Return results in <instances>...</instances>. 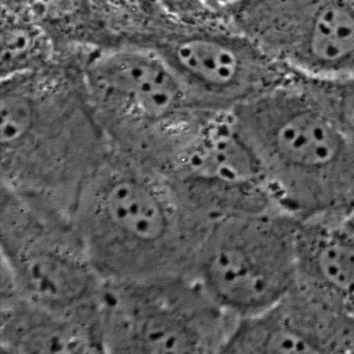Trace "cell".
Masks as SVG:
<instances>
[{
  "label": "cell",
  "mask_w": 354,
  "mask_h": 354,
  "mask_svg": "<svg viewBox=\"0 0 354 354\" xmlns=\"http://www.w3.org/2000/svg\"><path fill=\"white\" fill-rule=\"evenodd\" d=\"M93 264L107 281L189 274L212 223L169 179L113 150L73 212Z\"/></svg>",
  "instance_id": "cell-2"
},
{
  "label": "cell",
  "mask_w": 354,
  "mask_h": 354,
  "mask_svg": "<svg viewBox=\"0 0 354 354\" xmlns=\"http://www.w3.org/2000/svg\"><path fill=\"white\" fill-rule=\"evenodd\" d=\"M0 138L1 188L71 217L113 152L82 72L53 64L3 78Z\"/></svg>",
  "instance_id": "cell-1"
},
{
  "label": "cell",
  "mask_w": 354,
  "mask_h": 354,
  "mask_svg": "<svg viewBox=\"0 0 354 354\" xmlns=\"http://www.w3.org/2000/svg\"><path fill=\"white\" fill-rule=\"evenodd\" d=\"M155 3L167 21L177 26H202L223 12L210 0H155Z\"/></svg>",
  "instance_id": "cell-15"
},
{
  "label": "cell",
  "mask_w": 354,
  "mask_h": 354,
  "mask_svg": "<svg viewBox=\"0 0 354 354\" xmlns=\"http://www.w3.org/2000/svg\"><path fill=\"white\" fill-rule=\"evenodd\" d=\"M296 286L354 316V229L345 217L300 221Z\"/></svg>",
  "instance_id": "cell-12"
},
{
  "label": "cell",
  "mask_w": 354,
  "mask_h": 354,
  "mask_svg": "<svg viewBox=\"0 0 354 354\" xmlns=\"http://www.w3.org/2000/svg\"><path fill=\"white\" fill-rule=\"evenodd\" d=\"M225 12L294 75L354 74V0H238Z\"/></svg>",
  "instance_id": "cell-9"
},
{
  "label": "cell",
  "mask_w": 354,
  "mask_h": 354,
  "mask_svg": "<svg viewBox=\"0 0 354 354\" xmlns=\"http://www.w3.org/2000/svg\"><path fill=\"white\" fill-rule=\"evenodd\" d=\"M236 3H237V1H236Z\"/></svg>",
  "instance_id": "cell-18"
},
{
  "label": "cell",
  "mask_w": 354,
  "mask_h": 354,
  "mask_svg": "<svg viewBox=\"0 0 354 354\" xmlns=\"http://www.w3.org/2000/svg\"><path fill=\"white\" fill-rule=\"evenodd\" d=\"M147 46L157 51L179 76L198 107L232 113L291 77L225 12L208 24L174 26Z\"/></svg>",
  "instance_id": "cell-8"
},
{
  "label": "cell",
  "mask_w": 354,
  "mask_h": 354,
  "mask_svg": "<svg viewBox=\"0 0 354 354\" xmlns=\"http://www.w3.org/2000/svg\"><path fill=\"white\" fill-rule=\"evenodd\" d=\"M223 353H354V316L295 287L238 320Z\"/></svg>",
  "instance_id": "cell-10"
},
{
  "label": "cell",
  "mask_w": 354,
  "mask_h": 354,
  "mask_svg": "<svg viewBox=\"0 0 354 354\" xmlns=\"http://www.w3.org/2000/svg\"><path fill=\"white\" fill-rule=\"evenodd\" d=\"M231 115L275 206L299 221L346 216L354 201V145L306 78L292 75Z\"/></svg>",
  "instance_id": "cell-3"
},
{
  "label": "cell",
  "mask_w": 354,
  "mask_h": 354,
  "mask_svg": "<svg viewBox=\"0 0 354 354\" xmlns=\"http://www.w3.org/2000/svg\"><path fill=\"white\" fill-rule=\"evenodd\" d=\"M345 219L354 229V201L353 203H352L351 207H350L349 211H348L347 214H346Z\"/></svg>",
  "instance_id": "cell-17"
},
{
  "label": "cell",
  "mask_w": 354,
  "mask_h": 354,
  "mask_svg": "<svg viewBox=\"0 0 354 354\" xmlns=\"http://www.w3.org/2000/svg\"><path fill=\"white\" fill-rule=\"evenodd\" d=\"M299 225L277 206L223 219L203 240L192 274L240 318L262 312L295 287Z\"/></svg>",
  "instance_id": "cell-7"
},
{
  "label": "cell",
  "mask_w": 354,
  "mask_h": 354,
  "mask_svg": "<svg viewBox=\"0 0 354 354\" xmlns=\"http://www.w3.org/2000/svg\"><path fill=\"white\" fill-rule=\"evenodd\" d=\"M50 38L35 13L17 0H9L3 12V78L44 69L53 65Z\"/></svg>",
  "instance_id": "cell-13"
},
{
  "label": "cell",
  "mask_w": 354,
  "mask_h": 354,
  "mask_svg": "<svg viewBox=\"0 0 354 354\" xmlns=\"http://www.w3.org/2000/svg\"><path fill=\"white\" fill-rule=\"evenodd\" d=\"M210 1L216 9L221 10V11H225V10L231 7V6L234 5L238 0H210Z\"/></svg>",
  "instance_id": "cell-16"
},
{
  "label": "cell",
  "mask_w": 354,
  "mask_h": 354,
  "mask_svg": "<svg viewBox=\"0 0 354 354\" xmlns=\"http://www.w3.org/2000/svg\"><path fill=\"white\" fill-rule=\"evenodd\" d=\"M306 80L339 129L354 145V74L333 80Z\"/></svg>",
  "instance_id": "cell-14"
},
{
  "label": "cell",
  "mask_w": 354,
  "mask_h": 354,
  "mask_svg": "<svg viewBox=\"0 0 354 354\" xmlns=\"http://www.w3.org/2000/svg\"><path fill=\"white\" fill-rule=\"evenodd\" d=\"M99 315L109 353H223L240 318L192 273L105 279Z\"/></svg>",
  "instance_id": "cell-5"
},
{
  "label": "cell",
  "mask_w": 354,
  "mask_h": 354,
  "mask_svg": "<svg viewBox=\"0 0 354 354\" xmlns=\"http://www.w3.org/2000/svg\"><path fill=\"white\" fill-rule=\"evenodd\" d=\"M1 292L71 314L98 308L104 279L73 218L1 188Z\"/></svg>",
  "instance_id": "cell-6"
},
{
  "label": "cell",
  "mask_w": 354,
  "mask_h": 354,
  "mask_svg": "<svg viewBox=\"0 0 354 354\" xmlns=\"http://www.w3.org/2000/svg\"><path fill=\"white\" fill-rule=\"evenodd\" d=\"M0 347L8 353L104 352L99 310L71 314L0 292Z\"/></svg>",
  "instance_id": "cell-11"
},
{
  "label": "cell",
  "mask_w": 354,
  "mask_h": 354,
  "mask_svg": "<svg viewBox=\"0 0 354 354\" xmlns=\"http://www.w3.org/2000/svg\"><path fill=\"white\" fill-rule=\"evenodd\" d=\"M80 72L113 150L155 171L165 169L213 115L196 105L173 68L147 45L101 49Z\"/></svg>",
  "instance_id": "cell-4"
}]
</instances>
